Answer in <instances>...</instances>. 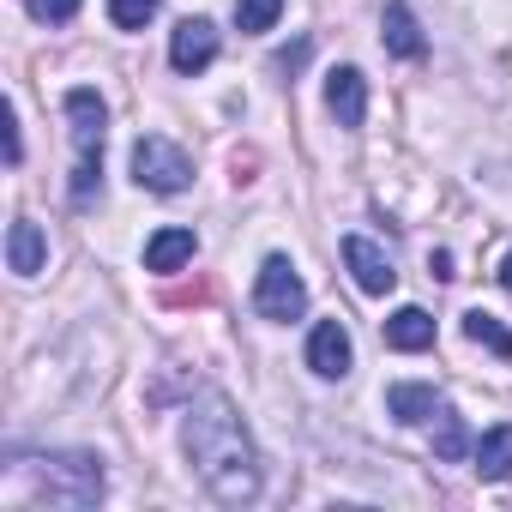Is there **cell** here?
I'll return each instance as SVG.
<instances>
[{
	"label": "cell",
	"instance_id": "cell-1",
	"mask_svg": "<svg viewBox=\"0 0 512 512\" xmlns=\"http://www.w3.org/2000/svg\"><path fill=\"white\" fill-rule=\"evenodd\" d=\"M181 446H187V464H193V476L205 482V494L217 506H253L260 500L266 464H260V446H253L241 410L229 404V392H199L187 404Z\"/></svg>",
	"mask_w": 512,
	"mask_h": 512
},
{
	"label": "cell",
	"instance_id": "cell-2",
	"mask_svg": "<svg viewBox=\"0 0 512 512\" xmlns=\"http://www.w3.org/2000/svg\"><path fill=\"white\" fill-rule=\"evenodd\" d=\"M103 494H109V476L97 452H13L7 482H0V500L13 512H37V506L85 512V506H103Z\"/></svg>",
	"mask_w": 512,
	"mask_h": 512
},
{
	"label": "cell",
	"instance_id": "cell-3",
	"mask_svg": "<svg viewBox=\"0 0 512 512\" xmlns=\"http://www.w3.org/2000/svg\"><path fill=\"white\" fill-rule=\"evenodd\" d=\"M67 127H73V205L85 211L97 193H103V139H109V103L91 91V85H73L67 91Z\"/></svg>",
	"mask_w": 512,
	"mask_h": 512
},
{
	"label": "cell",
	"instance_id": "cell-4",
	"mask_svg": "<svg viewBox=\"0 0 512 512\" xmlns=\"http://www.w3.org/2000/svg\"><path fill=\"white\" fill-rule=\"evenodd\" d=\"M133 181L145 187V193H187L193 187V157L175 145V139H163V133H139L133 139Z\"/></svg>",
	"mask_w": 512,
	"mask_h": 512
},
{
	"label": "cell",
	"instance_id": "cell-5",
	"mask_svg": "<svg viewBox=\"0 0 512 512\" xmlns=\"http://www.w3.org/2000/svg\"><path fill=\"white\" fill-rule=\"evenodd\" d=\"M253 314L272 320V326H290L308 314V284L302 272L284 260V253H272V260L260 266V278H253Z\"/></svg>",
	"mask_w": 512,
	"mask_h": 512
},
{
	"label": "cell",
	"instance_id": "cell-6",
	"mask_svg": "<svg viewBox=\"0 0 512 512\" xmlns=\"http://www.w3.org/2000/svg\"><path fill=\"white\" fill-rule=\"evenodd\" d=\"M217 49H223V31H217L211 19H181V25L169 31V67H175L181 79H199V73L217 61Z\"/></svg>",
	"mask_w": 512,
	"mask_h": 512
},
{
	"label": "cell",
	"instance_id": "cell-7",
	"mask_svg": "<svg viewBox=\"0 0 512 512\" xmlns=\"http://www.w3.org/2000/svg\"><path fill=\"white\" fill-rule=\"evenodd\" d=\"M344 266H350V278H356V290H362V296H392V290H398V266H392V253H386V247H374L368 235H344Z\"/></svg>",
	"mask_w": 512,
	"mask_h": 512
},
{
	"label": "cell",
	"instance_id": "cell-8",
	"mask_svg": "<svg viewBox=\"0 0 512 512\" xmlns=\"http://www.w3.org/2000/svg\"><path fill=\"white\" fill-rule=\"evenodd\" d=\"M308 368H314L320 380H344V374L356 368V344H350L344 320H320V326L308 332Z\"/></svg>",
	"mask_w": 512,
	"mask_h": 512
},
{
	"label": "cell",
	"instance_id": "cell-9",
	"mask_svg": "<svg viewBox=\"0 0 512 512\" xmlns=\"http://www.w3.org/2000/svg\"><path fill=\"white\" fill-rule=\"evenodd\" d=\"M326 109L338 115V127H362L368 121V79H362V67H332L326 73Z\"/></svg>",
	"mask_w": 512,
	"mask_h": 512
},
{
	"label": "cell",
	"instance_id": "cell-10",
	"mask_svg": "<svg viewBox=\"0 0 512 512\" xmlns=\"http://www.w3.org/2000/svg\"><path fill=\"white\" fill-rule=\"evenodd\" d=\"M440 404H446V392H434L428 380H392V386H386V410H392L404 428H428Z\"/></svg>",
	"mask_w": 512,
	"mask_h": 512
},
{
	"label": "cell",
	"instance_id": "cell-11",
	"mask_svg": "<svg viewBox=\"0 0 512 512\" xmlns=\"http://www.w3.org/2000/svg\"><path fill=\"white\" fill-rule=\"evenodd\" d=\"M380 37H386V55H398V61H422L428 55V37H422V25H416V13L404 7V0H386L380 7Z\"/></svg>",
	"mask_w": 512,
	"mask_h": 512
},
{
	"label": "cell",
	"instance_id": "cell-12",
	"mask_svg": "<svg viewBox=\"0 0 512 512\" xmlns=\"http://www.w3.org/2000/svg\"><path fill=\"white\" fill-rule=\"evenodd\" d=\"M193 253H199V235H193L187 223H163V229L145 241V272H181Z\"/></svg>",
	"mask_w": 512,
	"mask_h": 512
},
{
	"label": "cell",
	"instance_id": "cell-13",
	"mask_svg": "<svg viewBox=\"0 0 512 512\" xmlns=\"http://www.w3.org/2000/svg\"><path fill=\"white\" fill-rule=\"evenodd\" d=\"M7 266H13L19 278H37V272L49 266V235H43V223L13 217V229H7Z\"/></svg>",
	"mask_w": 512,
	"mask_h": 512
},
{
	"label": "cell",
	"instance_id": "cell-14",
	"mask_svg": "<svg viewBox=\"0 0 512 512\" xmlns=\"http://www.w3.org/2000/svg\"><path fill=\"white\" fill-rule=\"evenodd\" d=\"M380 338H386V350H398V356H422V350H434V314H428V308H398V314L380 326Z\"/></svg>",
	"mask_w": 512,
	"mask_h": 512
},
{
	"label": "cell",
	"instance_id": "cell-15",
	"mask_svg": "<svg viewBox=\"0 0 512 512\" xmlns=\"http://www.w3.org/2000/svg\"><path fill=\"white\" fill-rule=\"evenodd\" d=\"M470 470L482 482H506L512 476V422H494L476 446H470Z\"/></svg>",
	"mask_w": 512,
	"mask_h": 512
},
{
	"label": "cell",
	"instance_id": "cell-16",
	"mask_svg": "<svg viewBox=\"0 0 512 512\" xmlns=\"http://www.w3.org/2000/svg\"><path fill=\"white\" fill-rule=\"evenodd\" d=\"M428 434H434V458H440V464H464V458H470V446H476V440H470V428H464V416L452 410V398L434 410Z\"/></svg>",
	"mask_w": 512,
	"mask_h": 512
},
{
	"label": "cell",
	"instance_id": "cell-17",
	"mask_svg": "<svg viewBox=\"0 0 512 512\" xmlns=\"http://www.w3.org/2000/svg\"><path fill=\"white\" fill-rule=\"evenodd\" d=\"M464 338H470V344H482V350H494L500 362H512V332H506V326H500L494 314L470 308V314H464Z\"/></svg>",
	"mask_w": 512,
	"mask_h": 512
},
{
	"label": "cell",
	"instance_id": "cell-18",
	"mask_svg": "<svg viewBox=\"0 0 512 512\" xmlns=\"http://www.w3.org/2000/svg\"><path fill=\"white\" fill-rule=\"evenodd\" d=\"M284 19V0H235V25L247 31V37H260V31H272Z\"/></svg>",
	"mask_w": 512,
	"mask_h": 512
},
{
	"label": "cell",
	"instance_id": "cell-19",
	"mask_svg": "<svg viewBox=\"0 0 512 512\" xmlns=\"http://www.w3.org/2000/svg\"><path fill=\"white\" fill-rule=\"evenodd\" d=\"M157 7H163V0H109V25L115 31H145L157 19Z\"/></svg>",
	"mask_w": 512,
	"mask_h": 512
},
{
	"label": "cell",
	"instance_id": "cell-20",
	"mask_svg": "<svg viewBox=\"0 0 512 512\" xmlns=\"http://www.w3.org/2000/svg\"><path fill=\"white\" fill-rule=\"evenodd\" d=\"M31 19L37 25H73L79 19V0H31Z\"/></svg>",
	"mask_w": 512,
	"mask_h": 512
},
{
	"label": "cell",
	"instance_id": "cell-21",
	"mask_svg": "<svg viewBox=\"0 0 512 512\" xmlns=\"http://www.w3.org/2000/svg\"><path fill=\"white\" fill-rule=\"evenodd\" d=\"M19 157H25V139H19V109L7 103V163L19 169Z\"/></svg>",
	"mask_w": 512,
	"mask_h": 512
},
{
	"label": "cell",
	"instance_id": "cell-22",
	"mask_svg": "<svg viewBox=\"0 0 512 512\" xmlns=\"http://www.w3.org/2000/svg\"><path fill=\"white\" fill-rule=\"evenodd\" d=\"M302 61H308V43H296V49H290V55H278V73H296V67H302Z\"/></svg>",
	"mask_w": 512,
	"mask_h": 512
},
{
	"label": "cell",
	"instance_id": "cell-23",
	"mask_svg": "<svg viewBox=\"0 0 512 512\" xmlns=\"http://www.w3.org/2000/svg\"><path fill=\"white\" fill-rule=\"evenodd\" d=\"M500 290L512 296V247H506V260H500Z\"/></svg>",
	"mask_w": 512,
	"mask_h": 512
}]
</instances>
